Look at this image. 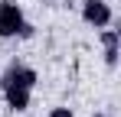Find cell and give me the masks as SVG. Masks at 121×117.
<instances>
[{"label": "cell", "instance_id": "9c48e42d", "mask_svg": "<svg viewBox=\"0 0 121 117\" xmlns=\"http://www.w3.org/2000/svg\"><path fill=\"white\" fill-rule=\"evenodd\" d=\"M92 117H108V114H92Z\"/></svg>", "mask_w": 121, "mask_h": 117}, {"label": "cell", "instance_id": "7a4b0ae2", "mask_svg": "<svg viewBox=\"0 0 121 117\" xmlns=\"http://www.w3.org/2000/svg\"><path fill=\"white\" fill-rule=\"evenodd\" d=\"M82 20L88 23V26H95V29H105V26H111V3L108 0H82Z\"/></svg>", "mask_w": 121, "mask_h": 117}, {"label": "cell", "instance_id": "52a82bcc", "mask_svg": "<svg viewBox=\"0 0 121 117\" xmlns=\"http://www.w3.org/2000/svg\"><path fill=\"white\" fill-rule=\"evenodd\" d=\"M49 117H75V111H72V107H52Z\"/></svg>", "mask_w": 121, "mask_h": 117}, {"label": "cell", "instance_id": "5b68a950", "mask_svg": "<svg viewBox=\"0 0 121 117\" xmlns=\"http://www.w3.org/2000/svg\"><path fill=\"white\" fill-rule=\"evenodd\" d=\"M118 29H108V26H105V29H101V46H118Z\"/></svg>", "mask_w": 121, "mask_h": 117}, {"label": "cell", "instance_id": "3957f363", "mask_svg": "<svg viewBox=\"0 0 121 117\" xmlns=\"http://www.w3.org/2000/svg\"><path fill=\"white\" fill-rule=\"evenodd\" d=\"M0 91H3V98H7V107H10V111L20 114V111L30 107V94H33V88H26V85H13V81H3Z\"/></svg>", "mask_w": 121, "mask_h": 117}, {"label": "cell", "instance_id": "6da1fadb", "mask_svg": "<svg viewBox=\"0 0 121 117\" xmlns=\"http://www.w3.org/2000/svg\"><path fill=\"white\" fill-rule=\"evenodd\" d=\"M23 23H26V16H23L20 3H17V0H0V39L20 36Z\"/></svg>", "mask_w": 121, "mask_h": 117}, {"label": "cell", "instance_id": "ba28073f", "mask_svg": "<svg viewBox=\"0 0 121 117\" xmlns=\"http://www.w3.org/2000/svg\"><path fill=\"white\" fill-rule=\"evenodd\" d=\"M33 33H36V26H33V23H23V29H20V39H33Z\"/></svg>", "mask_w": 121, "mask_h": 117}, {"label": "cell", "instance_id": "277c9868", "mask_svg": "<svg viewBox=\"0 0 121 117\" xmlns=\"http://www.w3.org/2000/svg\"><path fill=\"white\" fill-rule=\"evenodd\" d=\"M3 81H13V85L36 88V72H33L30 65H20V62H13V65H7V72L0 75V85H3Z\"/></svg>", "mask_w": 121, "mask_h": 117}, {"label": "cell", "instance_id": "8992f818", "mask_svg": "<svg viewBox=\"0 0 121 117\" xmlns=\"http://www.w3.org/2000/svg\"><path fill=\"white\" fill-rule=\"evenodd\" d=\"M105 62H108L111 68L118 65V46H105Z\"/></svg>", "mask_w": 121, "mask_h": 117}]
</instances>
